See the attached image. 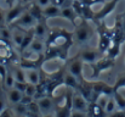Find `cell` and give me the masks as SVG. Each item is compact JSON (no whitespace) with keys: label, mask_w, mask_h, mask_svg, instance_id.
I'll return each mask as SVG.
<instances>
[{"label":"cell","mask_w":125,"mask_h":117,"mask_svg":"<svg viewBox=\"0 0 125 117\" xmlns=\"http://www.w3.org/2000/svg\"><path fill=\"white\" fill-rule=\"evenodd\" d=\"M74 41L73 33L64 28H50L49 36L46 38V49L44 52L45 62L51 59H68L69 48Z\"/></svg>","instance_id":"cell-1"},{"label":"cell","mask_w":125,"mask_h":117,"mask_svg":"<svg viewBox=\"0 0 125 117\" xmlns=\"http://www.w3.org/2000/svg\"><path fill=\"white\" fill-rule=\"evenodd\" d=\"M97 31H98V45L97 49L101 51V54L106 55L107 50L109 49L112 44V28L107 27V25L103 21L97 22Z\"/></svg>","instance_id":"cell-2"},{"label":"cell","mask_w":125,"mask_h":117,"mask_svg":"<svg viewBox=\"0 0 125 117\" xmlns=\"http://www.w3.org/2000/svg\"><path fill=\"white\" fill-rule=\"evenodd\" d=\"M94 36V29L89 25V21L80 18L79 23L75 26V31L73 32V38L78 44H84L89 41Z\"/></svg>","instance_id":"cell-3"},{"label":"cell","mask_w":125,"mask_h":117,"mask_svg":"<svg viewBox=\"0 0 125 117\" xmlns=\"http://www.w3.org/2000/svg\"><path fill=\"white\" fill-rule=\"evenodd\" d=\"M73 111V89L67 87L64 94V105L55 107L56 117H71Z\"/></svg>","instance_id":"cell-4"},{"label":"cell","mask_w":125,"mask_h":117,"mask_svg":"<svg viewBox=\"0 0 125 117\" xmlns=\"http://www.w3.org/2000/svg\"><path fill=\"white\" fill-rule=\"evenodd\" d=\"M115 64V60L114 59H111L106 55H103L102 57H100L96 62L91 64V68H92V75H91V78L98 77L103 71H107L109 68H112Z\"/></svg>","instance_id":"cell-5"},{"label":"cell","mask_w":125,"mask_h":117,"mask_svg":"<svg viewBox=\"0 0 125 117\" xmlns=\"http://www.w3.org/2000/svg\"><path fill=\"white\" fill-rule=\"evenodd\" d=\"M119 1H120V0H109V1L104 2L103 6H102L98 11H95L94 22L97 23V22H100V21H103L108 15H111V13L114 11V9L117 7V5H118Z\"/></svg>","instance_id":"cell-6"},{"label":"cell","mask_w":125,"mask_h":117,"mask_svg":"<svg viewBox=\"0 0 125 117\" xmlns=\"http://www.w3.org/2000/svg\"><path fill=\"white\" fill-rule=\"evenodd\" d=\"M83 64H84L83 60L80 59V56H79V54H78L75 57H73V59H71V60H69V62H68V67H67L68 73L73 75V76L77 78L79 82H82V80L84 79Z\"/></svg>","instance_id":"cell-7"},{"label":"cell","mask_w":125,"mask_h":117,"mask_svg":"<svg viewBox=\"0 0 125 117\" xmlns=\"http://www.w3.org/2000/svg\"><path fill=\"white\" fill-rule=\"evenodd\" d=\"M79 56L80 59L83 60V62H86V64H94L96 62L100 57L103 56V54H101V51L98 49H94V48H85L83 49L80 52H79Z\"/></svg>","instance_id":"cell-8"},{"label":"cell","mask_w":125,"mask_h":117,"mask_svg":"<svg viewBox=\"0 0 125 117\" xmlns=\"http://www.w3.org/2000/svg\"><path fill=\"white\" fill-rule=\"evenodd\" d=\"M37 22H38V21L35 20V17H34L28 10H26V11L21 15V17H20L17 21H15L12 25L18 26V27H22V28H24V29H29V28H33Z\"/></svg>","instance_id":"cell-9"},{"label":"cell","mask_w":125,"mask_h":117,"mask_svg":"<svg viewBox=\"0 0 125 117\" xmlns=\"http://www.w3.org/2000/svg\"><path fill=\"white\" fill-rule=\"evenodd\" d=\"M24 11H26V7H24L23 5H21V4L13 5V6L6 12V15H5V23H6V25H12L15 21H17V20L21 17V15H22Z\"/></svg>","instance_id":"cell-10"},{"label":"cell","mask_w":125,"mask_h":117,"mask_svg":"<svg viewBox=\"0 0 125 117\" xmlns=\"http://www.w3.org/2000/svg\"><path fill=\"white\" fill-rule=\"evenodd\" d=\"M61 17L68 20L74 27H75V26L79 23V21H80V16L77 13V11L74 10V7H73L72 5L64 6V7L61 9Z\"/></svg>","instance_id":"cell-11"},{"label":"cell","mask_w":125,"mask_h":117,"mask_svg":"<svg viewBox=\"0 0 125 117\" xmlns=\"http://www.w3.org/2000/svg\"><path fill=\"white\" fill-rule=\"evenodd\" d=\"M89 101L84 98L83 95L75 90L73 93V110L75 111H82V112H87L89 110Z\"/></svg>","instance_id":"cell-12"},{"label":"cell","mask_w":125,"mask_h":117,"mask_svg":"<svg viewBox=\"0 0 125 117\" xmlns=\"http://www.w3.org/2000/svg\"><path fill=\"white\" fill-rule=\"evenodd\" d=\"M34 29V36L35 38L42 39V40H45L49 36V32H50V28L47 26V22L46 20H42V21H38L35 23V26L33 27Z\"/></svg>","instance_id":"cell-13"},{"label":"cell","mask_w":125,"mask_h":117,"mask_svg":"<svg viewBox=\"0 0 125 117\" xmlns=\"http://www.w3.org/2000/svg\"><path fill=\"white\" fill-rule=\"evenodd\" d=\"M11 57H13L11 46L9 45L7 40L0 38V64H5Z\"/></svg>","instance_id":"cell-14"},{"label":"cell","mask_w":125,"mask_h":117,"mask_svg":"<svg viewBox=\"0 0 125 117\" xmlns=\"http://www.w3.org/2000/svg\"><path fill=\"white\" fill-rule=\"evenodd\" d=\"M11 36H12V40H13V44L20 48L22 41H23V38H24V34H26V31L24 28L22 27H18V26H15V25H11Z\"/></svg>","instance_id":"cell-15"},{"label":"cell","mask_w":125,"mask_h":117,"mask_svg":"<svg viewBox=\"0 0 125 117\" xmlns=\"http://www.w3.org/2000/svg\"><path fill=\"white\" fill-rule=\"evenodd\" d=\"M87 114L90 117H107V112L104 111L103 107H101L98 105L97 101H92L89 104V110H87Z\"/></svg>","instance_id":"cell-16"},{"label":"cell","mask_w":125,"mask_h":117,"mask_svg":"<svg viewBox=\"0 0 125 117\" xmlns=\"http://www.w3.org/2000/svg\"><path fill=\"white\" fill-rule=\"evenodd\" d=\"M38 104H39V107H40V112L42 114H49L51 112L52 110H55V104L52 101V99L50 96H45L39 100H37Z\"/></svg>","instance_id":"cell-17"},{"label":"cell","mask_w":125,"mask_h":117,"mask_svg":"<svg viewBox=\"0 0 125 117\" xmlns=\"http://www.w3.org/2000/svg\"><path fill=\"white\" fill-rule=\"evenodd\" d=\"M42 15H44V17H45L46 20H47V18L61 17V7L50 4V5H47L46 7L42 9Z\"/></svg>","instance_id":"cell-18"},{"label":"cell","mask_w":125,"mask_h":117,"mask_svg":"<svg viewBox=\"0 0 125 117\" xmlns=\"http://www.w3.org/2000/svg\"><path fill=\"white\" fill-rule=\"evenodd\" d=\"M34 39H35V36H34V29H33V28L27 29V31H26V34H24V38H23V41H22L21 46L18 48V49H20V51H21V54H22L26 49H28V48L31 46V44H32V41H33Z\"/></svg>","instance_id":"cell-19"},{"label":"cell","mask_w":125,"mask_h":117,"mask_svg":"<svg viewBox=\"0 0 125 117\" xmlns=\"http://www.w3.org/2000/svg\"><path fill=\"white\" fill-rule=\"evenodd\" d=\"M22 96H23V93L20 91V90L16 89V88H11V89L7 90V99H9V101H10L11 104H13V105L17 104V103H20L21 99H22Z\"/></svg>","instance_id":"cell-20"},{"label":"cell","mask_w":125,"mask_h":117,"mask_svg":"<svg viewBox=\"0 0 125 117\" xmlns=\"http://www.w3.org/2000/svg\"><path fill=\"white\" fill-rule=\"evenodd\" d=\"M63 85H66V87L72 88L73 90H75V89L78 88V85H79V80L74 77L73 75L67 73V75H64V77H63Z\"/></svg>","instance_id":"cell-21"},{"label":"cell","mask_w":125,"mask_h":117,"mask_svg":"<svg viewBox=\"0 0 125 117\" xmlns=\"http://www.w3.org/2000/svg\"><path fill=\"white\" fill-rule=\"evenodd\" d=\"M120 46H122V44L112 41V44H111L109 49H108V50H107V52H106V56H108V57H111V59H114V60H115V59L119 56V54H120Z\"/></svg>","instance_id":"cell-22"},{"label":"cell","mask_w":125,"mask_h":117,"mask_svg":"<svg viewBox=\"0 0 125 117\" xmlns=\"http://www.w3.org/2000/svg\"><path fill=\"white\" fill-rule=\"evenodd\" d=\"M29 49H32L33 51H35L38 54H44L45 52V49H46V44L44 43V40H42V39L35 38L32 41Z\"/></svg>","instance_id":"cell-23"},{"label":"cell","mask_w":125,"mask_h":117,"mask_svg":"<svg viewBox=\"0 0 125 117\" xmlns=\"http://www.w3.org/2000/svg\"><path fill=\"white\" fill-rule=\"evenodd\" d=\"M34 17H35V20L37 21H42V20H46L45 17H44V15H42V9L39 6V5H37L35 2H33L31 6H29V10H28Z\"/></svg>","instance_id":"cell-24"},{"label":"cell","mask_w":125,"mask_h":117,"mask_svg":"<svg viewBox=\"0 0 125 117\" xmlns=\"http://www.w3.org/2000/svg\"><path fill=\"white\" fill-rule=\"evenodd\" d=\"M26 76H27V82L38 84L40 82V73L38 70H26Z\"/></svg>","instance_id":"cell-25"},{"label":"cell","mask_w":125,"mask_h":117,"mask_svg":"<svg viewBox=\"0 0 125 117\" xmlns=\"http://www.w3.org/2000/svg\"><path fill=\"white\" fill-rule=\"evenodd\" d=\"M15 82H16V78L13 76V73H12V72H7L5 79L2 80V85H4V88H5L6 90H9V89L13 88Z\"/></svg>","instance_id":"cell-26"},{"label":"cell","mask_w":125,"mask_h":117,"mask_svg":"<svg viewBox=\"0 0 125 117\" xmlns=\"http://www.w3.org/2000/svg\"><path fill=\"white\" fill-rule=\"evenodd\" d=\"M13 76L16 78V80L18 82H27V76H26V70H23L21 66L13 68Z\"/></svg>","instance_id":"cell-27"},{"label":"cell","mask_w":125,"mask_h":117,"mask_svg":"<svg viewBox=\"0 0 125 117\" xmlns=\"http://www.w3.org/2000/svg\"><path fill=\"white\" fill-rule=\"evenodd\" d=\"M117 107H118V106H117L115 99H114L113 95H111V96L108 98V101H107V105H106V107H104V111L107 112V115H111V114H113V112L115 111Z\"/></svg>","instance_id":"cell-28"},{"label":"cell","mask_w":125,"mask_h":117,"mask_svg":"<svg viewBox=\"0 0 125 117\" xmlns=\"http://www.w3.org/2000/svg\"><path fill=\"white\" fill-rule=\"evenodd\" d=\"M13 114L16 115V116H21V115H27V112H28V107H27V105H24V104H22L21 101L20 103H17V104H15V106H13Z\"/></svg>","instance_id":"cell-29"},{"label":"cell","mask_w":125,"mask_h":117,"mask_svg":"<svg viewBox=\"0 0 125 117\" xmlns=\"http://www.w3.org/2000/svg\"><path fill=\"white\" fill-rule=\"evenodd\" d=\"M113 96L115 99V103H117V106L119 110H125V98L118 91V90H114L113 93Z\"/></svg>","instance_id":"cell-30"},{"label":"cell","mask_w":125,"mask_h":117,"mask_svg":"<svg viewBox=\"0 0 125 117\" xmlns=\"http://www.w3.org/2000/svg\"><path fill=\"white\" fill-rule=\"evenodd\" d=\"M35 93H37V84H33V83H29V82H28V83H27V87H26V90H24L23 94L34 98Z\"/></svg>","instance_id":"cell-31"},{"label":"cell","mask_w":125,"mask_h":117,"mask_svg":"<svg viewBox=\"0 0 125 117\" xmlns=\"http://www.w3.org/2000/svg\"><path fill=\"white\" fill-rule=\"evenodd\" d=\"M27 107H28V112L40 114V107H39V104H38V101H37V100L31 101V103L27 105Z\"/></svg>","instance_id":"cell-32"},{"label":"cell","mask_w":125,"mask_h":117,"mask_svg":"<svg viewBox=\"0 0 125 117\" xmlns=\"http://www.w3.org/2000/svg\"><path fill=\"white\" fill-rule=\"evenodd\" d=\"M0 32H1V38L2 39H5V40L12 39L11 29H9V28H6V27H1V28H0Z\"/></svg>","instance_id":"cell-33"},{"label":"cell","mask_w":125,"mask_h":117,"mask_svg":"<svg viewBox=\"0 0 125 117\" xmlns=\"http://www.w3.org/2000/svg\"><path fill=\"white\" fill-rule=\"evenodd\" d=\"M111 95H104V94H102V95H100L98 96V99L96 100L97 103H98V105L101 106V107H106V105H107V101H108V98H109Z\"/></svg>","instance_id":"cell-34"},{"label":"cell","mask_w":125,"mask_h":117,"mask_svg":"<svg viewBox=\"0 0 125 117\" xmlns=\"http://www.w3.org/2000/svg\"><path fill=\"white\" fill-rule=\"evenodd\" d=\"M27 83H28V82H18V80H16V82H15V85H13V88H16V89H18L20 91L24 93V90H26V87H27Z\"/></svg>","instance_id":"cell-35"},{"label":"cell","mask_w":125,"mask_h":117,"mask_svg":"<svg viewBox=\"0 0 125 117\" xmlns=\"http://www.w3.org/2000/svg\"><path fill=\"white\" fill-rule=\"evenodd\" d=\"M7 68H6V66L4 65V64H0V78H1V82L5 79L6 77V75H7Z\"/></svg>","instance_id":"cell-36"},{"label":"cell","mask_w":125,"mask_h":117,"mask_svg":"<svg viewBox=\"0 0 125 117\" xmlns=\"http://www.w3.org/2000/svg\"><path fill=\"white\" fill-rule=\"evenodd\" d=\"M67 1H68V0H51V4L62 9V7H64V6H66Z\"/></svg>","instance_id":"cell-37"},{"label":"cell","mask_w":125,"mask_h":117,"mask_svg":"<svg viewBox=\"0 0 125 117\" xmlns=\"http://www.w3.org/2000/svg\"><path fill=\"white\" fill-rule=\"evenodd\" d=\"M13 115H15V114H13V110H10L9 107H6V109L0 114V117H15Z\"/></svg>","instance_id":"cell-38"},{"label":"cell","mask_w":125,"mask_h":117,"mask_svg":"<svg viewBox=\"0 0 125 117\" xmlns=\"http://www.w3.org/2000/svg\"><path fill=\"white\" fill-rule=\"evenodd\" d=\"M71 117H90V116H89L87 112H82V111H75V110H73Z\"/></svg>","instance_id":"cell-39"},{"label":"cell","mask_w":125,"mask_h":117,"mask_svg":"<svg viewBox=\"0 0 125 117\" xmlns=\"http://www.w3.org/2000/svg\"><path fill=\"white\" fill-rule=\"evenodd\" d=\"M34 2H35L37 5H39L42 9H44V7H46L47 5L51 4V0H35Z\"/></svg>","instance_id":"cell-40"},{"label":"cell","mask_w":125,"mask_h":117,"mask_svg":"<svg viewBox=\"0 0 125 117\" xmlns=\"http://www.w3.org/2000/svg\"><path fill=\"white\" fill-rule=\"evenodd\" d=\"M82 2L85 5H89V6H94L98 2H104V0H82Z\"/></svg>","instance_id":"cell-41"},{"label":"cell","mask_w":125,"mask_h":117,"mask_svg":"<svg viewBox=\"0 0 125 117\" xmlns=\"http://www.w3.org/2000/svg\"><path fill=\"white\" fill-rule=\"evenodd\" d=\"M34 100V98H32V96H28V95H26V94H23V96H22V99H21V103L22 104H24V105H28L31 101H33Z\"/></svg>","instance_id":"cell-42"},{"label":"cell","mask_w":125,"mask_h":117,"mask_svg":"<svg viewBox=\"0 0 125 117\" xmlns=\"http://www.w3.org/2000/svg\"><path fill=\"white\" fill-rule=\"evenodd\" d=\"M107 117H125V110H119V111H114L113 114L108 115Z\"/></svg>","instance_id":"cell-43"},{"label":"cell","mask_w":125,"mask_h":117,"mask_svg":"<svg viewBox=\"0 0 125 117\" xmlns=\"http://www.w3.org/2000/svg\"><path fill=\"white\" fill-rule=\"evenodd\" d=\"M5 109H6V106H5V101H4V99H2V95L0 94V114H1Z\"/></svg>","instance_id":"cell-44"},{"label":"cell","mask_w":125,"mask_h":117,"mask_svg":"<svg viewBox=\"0 0 125 117\" xmlns=\"http://www.w3.org/2000/svg\"><path fill=\"white\" fill-rule=\"evenodd\" d=\"M5 23V15L2 13V10L0 9V26Z\"/></svg>","instance_id":"cell-45"},{"label":"cell","mask_w":125,"mask_h":117,"mask_svg":"<svg viewBox=\"0 0 125 117\" xmlns=\"http://www.w3.org/2000/svg\"><path fill=\"white\" fill-rule=\"evenodd\" d=\"M42 117H56L55 114H52V112H49V114H44Z\"/></svg>","instance_id":"cell-46"},{"label":"cell","mask_w":125,"mask_h":117,"mask_svg":"<svg viewBox=\"0 0 125 117\" xmlns=\"http://www.w3.org/2000/svg\"><path fill=\"white\" fill-rule=\"evenodd\" d=\"M123 29H124V33H125V15L123 13Z\"/></svg>","instance_id":"cell-47"},{"label":"cell","mask_w":125,"mask_h":117,"mask_svg":"<svg viewBox=\"0 0 125 117\" xmlns=\"http://www.w3.org/2000/svg\"><path fill=\"white\" fill-rule=\"evenodd\" d=\"M16 117H28L27 115H21V116H16Z\"/></svg>","instance_id":"cell-48"},{"label":"cell","mask_w":125,"mask_h":117,"mask_svg":"<svg viewBox=\"0 0 125 117\" xmlns=\"http://www.w3.org/2000/svg\"><path fill=\"white\" fill-rule=\"evenodd\" d=\"M72 1H80V0H72Z\"/></svg>","instance_id":"cell-49"},{"label":"cell","mask_w":125,"mask_h":117,"mask_svg":"<svg viewBox=\"0 0 125 117\" xmlns=\"http://www.w3.org/2000/svg\"><path fill=\"white\" fill-rule=\"evenodd\" d=\"M124 15H125V12H124Z\"/></svg>","instance_id":"cell-50"}]
</instances>
